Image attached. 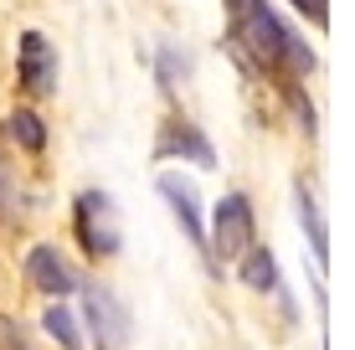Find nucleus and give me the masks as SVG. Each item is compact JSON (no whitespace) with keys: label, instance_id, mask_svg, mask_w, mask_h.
<instances>
[{"label":"nucleus","instance_id":"1a4fd4ad","mask_svg":"<svg viewBox=\"0 0 355 350\" xmlns=\"http://www.w3.org/2000/svg\"><path fill=\"white\" fill-rule=\"evenodd\" d=\"M293 211H299V227H304V237H309V247H314V263H329V222H324V211H320V201H314V191L304 186H293Z\"/></svg>","mask_w":355,"mask_h":350},{"label":"nucleus","instance_id":"39448f33","mask_svg":"<svg viewBox=\"0 0 355 350\" xmlns=\"http://www.w3.org/2000/svg\"><path fill=\"white\" fill-rule=\"evenodd\" d=\"M83 320H88L98 350H124V340H129V315H124V304H119L108 288H88V299H83Z\"/></svg>","mask_w":355,"mask_h":350},{"label":"nucleus","instance_id":"f03ea898","mask_svg":"<svg viewBox=\"0 0 355 350\" xmlns=\"http://www.w3.org/2000/svg\"><path fill=\"white\" fill-rule=\"evenodd\" d=\"M252 232H258V222H252V201L242 196V191H232V196H222V201H216V211H211L206 258H216V263L242 258V252L252 247Z\"/></svg>","mask_w":355,"mask_h":350},{"label":"nucleus","instance_id":"0eeeda50","mask_svg":"<svg viewBox=\"0 0 355 350\" xmlns=\"http://www.w3.org/2000/svg\"><path fill=\"white\" fill-rule=\"evenodd\" d=\"M155 191L165 196V207L180 222V232H186L191 243L201 247V258H206V222H201V207H196V186H191V180H180V175H160V180H155Z\"/></svg>","mask_w":355,"mask_h":350},{"label":"nucleus","instance_id":"7ed1b4c3","mask_svg":"<svg viewBox=\"0 0 355 350\" xmlns=\"http://www.w3.org/2000/svg\"><path fill=\"white\" fill-rule=\"evenodd\" d=\"M78 232L93 258H114L119 252V222H114V207H108L103 191H83L78 196Z\"/></svg>","mask_w":355,"mask_h":350},{"label":"nucleus","instance_id":"f8f14e48","mask_svg":"<svg viewBox=\"0 0 355 350\" xmlns=\"http://www.w3.org/2000/svg\"><path fill=\"white\" fill-rule=\"evenodd\" d=\"M10 139H16L26 155H42V150H46V124H42V114H36V108H16V114H10Z\"/></svg>","mask_w":355,"mask_h":350},{"label":"nucleus","instance_id":"4468645a","mask_svg":"<svg viewBox=\"0 0 355 350\" xmlns=\"http://www.w3.org/2000/svg\"><path fill=\"white\" fill-rule=\"evenodd\" d=\"M293 6H299L314 26H324V21H329V0H293Z\"/></svg>","mask_w":355,"mask_h":350},{"label":"nucleus","instance_id":"423d86ee","mask_svg":"<svg viewBox=\"0 0 355 350\" xmlns=\"http://www.w3.org/2000/svg\"><path fill=\"white\" fill-rule=\"evenodd\" d=\"M26 279H31V288H42L46 299H67L72 288H78L72 263H67L52 243H36V247L26 252Z\"/></svg>","mask_w":355,"mask_h":350},{"label":"nucleus","instance_id":"9b49d317","mask_svg":"<svg viewBox=\"0 0 355 350\" xmlns=\"http://www.w3.org/2000/svg\"><path fill=\"white\" fill-rule=\"evenodd\" d=\"M242 283L258 288V294H273L278 288V258L268 247H248L242 252Z\"/></svg>","mask_w":355,"mask_h":350},{"label":"nucleus","instance_id":"ddd939ff","mask_svg":"<svg viewBox=\"0 0 355 350\" xmlns=\"http://www.w3.org/2000/svg\"><path fill=\"white\" fill-rule=\"evenodd\" d=\"M16 191H21V186H16V180H10L6 170H0V222H16V216L26 211V207H21V196H16Z\"/></svg>","mask_w":355,"mask_h":350},{"label":"nucleus","instance_id":"f257e3e1","mask_svg":"<svg viewBox=\"0 0 355 350\" xmlns=\"http://www.w3.org/2000/svg\"><path fill=\"white\" fill-rule=\"evenodd\" d=\"M232 31H237V42L248 46L252 62L268 67V72H278V67L309 72L314 67V52L278 21V10L268 6V0H232Z\"/></svg>","mask_w":355,"mask_h":350},{"label":"nucleus","instance_id":"20e7f679","mask_svg":"<svg viewBox=\"0 0 355 350\" xmlns=\"http://www.w3.org/2000/svg\"><path fill=\"white\" fill-rule=\"evenodd\" d=\"M16 78L31 98H46L57 88V52L42 31H21V57H16Z\"/></svg>","mask_w":355,"mask_h":350},{"label":"nucleus","instance_id":"2eb2a0df","mask_svg":"<svg viewBox=\"0 0 355 350\" xmlns=\"http://www.w3.org/2000/svg\"><path fill=\"white\" fill-rule=\"evenodd\" d=\"M0 340H6V350H26V340H21V335L10 330V324H0Z\"/></svg>","mask_w":355,"mask_h":350},{"label":"nucleus","instance_id":"9d476101","mask_svg":"<svg viewBox=\"0 0 355 350\" xmlns=\"http://www.w3.org/2000/svg\"><path fill=\"white\" fill-rule=\"evenodd\" d=\"M42 330L52 335L62 350H83V330H78V309H67L62 299H52L46 304V315H42Z\"/></svg>","mask_w":355,"mask_h":350},{"label":"nucleus","instance_id":"6e6552de","mask_svg":"<svg viewBox=\"0 0 355 350\" xmlns=\"http://www.w3.org/2000/svg\"><path fill=\"white\" fill-rule=\"evenodd\" d=\"M155 155H180V160H191L196 170H216L211 139H206L196 124H186V119H170V124L160 129V150H155Z\"/></svg>","mask_w":355,"mask_h":350}]
</instances>
